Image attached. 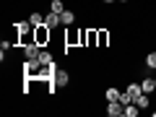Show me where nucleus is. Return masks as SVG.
<instances>
[{
  "mask_svg": "<svg viewBox=\"0 0 156 117\" xmlns=\"http://www.w3.org/2000/svg\"><path fill=\"white\" fill-rule=\"evenodd\" d=\"M68 83H70V73H68L65 68H57L55 78L50 81V94H55V89H62V86H68Z\"/></svg>",
  "mask_w": 156,
  "mask_h": 117,
  "instance_id": "f257e3e1",
  "label": "nucleus"
},
{
  "mask_svg": "<svg viewBox=\"0 0 156 117\" xmlns=\"http://www.w3.org/2000/svg\"><path fill=\"white\" fill-rule=\"evenodd\" d=\"M42 68H44V65H42L37 57H26V62H23V73H26V78H37V81H39Z\"/></svg>",
  "mask_w": 156,
  "mask_h": 117,
  "instance_id": "f03ea898",
  "label": "nucleus"
},
{
  "mask_svg": "<svg viewBox=\"0 0 156 117\" xmlns=\"http://www.w3.org/2000/svg\"><path fill=\"white\" fill-rule=\"evenodd\" d=\"M34 42H37V44L50 42V26H37L34 29Z\"/></svg>",
  "mask_w": 156,
  "mask_h": 117,
  "instance_id": "7ed1b4c3",
  "label": "nucleus"
},
{
  "mask_svg": "<svg viewBox=\"0 0 156 117\" xmlns=\"http://www.w3.org/2000/svg\"><path fill=\"white\" fill-rule=\"evenodd\" d=\"M107 115L109 117H120V115H125V107L120 104V101H107Z\"/></svg>",
  "mask_w": 156,
  "mask_h": 117,
  "instance_id": "20e7f679",
  "label": "nucleus"
},
{
  "mask_svg": "<svg viewBox=\"0 0 156 117\" xmlns=\"http://www.w3.org/2000/svg\"><path fill=\"white\" fill-rule=\"evenodd\" d=\"M39 52H42V44H37V42H26L23 44V55L26 57H39Z\"/></svg>",
  "mask_w": 156,
  "mask_h": 117,
  "instance_id": "39448f33",
  "label": "nucleus"
},
{
  "mask_svg": "<svg viewBox=\"0 0 156 117\" xmlns=\"http://www.w3.org/2000/svg\"><path fill=\"white\" fill-rule=\"evenodd\" d=\"M44 26H50V29H55V26H62V21H60V13H47L44 16Z\"/></svg>",
  "mask_w": 156,
  "mask_h": 117,
  "instance_id": "423d86ee",
  "label": "nucleus"
},
{
  "mask_svg": "<svg viewBox=\"0 0 156 117\" xmlns=\"http://www.w3.org/2000/svg\"><path fill=\"white\" fill-rule=\"evenodd\" d=\"M133 101H135V104L140 107V109H146V107L151 104V94H146V91H143V94H138V96H135Z\"/></svg>",
  "mask_w": 156,
  "mask_h": 117,
  "instance_id": "0eeeda50",
  "label": "nucleus"
},
{
  "mask_svg": "<svg viewBox=\"0 0 156 117\" xmlns=\"http://www.w3.org/2000/svg\"><path fill=\"white\" fill-rule=\"evenodd\" d=\"M60 21H62V26H70V23L76 21V13H73V11H68V8H65V11L60 13Z\"/></svg>",
  "mask_w": 156,
  "mask_h": 117,
  "instance_id": "6e6552de",
  "label": "nucleus"
},
{
  "mask_svg": "<svg viewBox=\"0 0 156 117\" xmlns=\"http://www.w3.org/2000/svg\"><path fill=\"white\" fill-rule=\"evenodd\" d=\"M29 23H31V29L44 26V16H42V13H31V16H29Z\"/></svg>",
  "mask_w": 156,
  "mask_h": 117,
  "instance_id": "1a4fd4ad",
  "label": "nucleus"
},
{
  "mask_svg": "<svg viewBox=\"0 0 156 117\" xmlns=\"http://www.w3.org/2000/svg\"><path fill=\"white\" fill-rule=\"evenodd\" d=\"M39 62H42V65H50V62H55V57H52V52L50 50H42L39 52V57H37Z\"/></svg>",
  "mask_w": 156,
  "mask_h": 117,
  "instance_id": "9d476101",
  "label": "nucleus"
},
{
  "mask_svg": "<svg viewBox=\"0 0 156 117\" xmlns=\"http://www.w3.org/2000/svg\"><path fill=\"white\" fill-rule=\"evenodd\" d=\"M140 89H143L146 94H154V91H156V81H151V78H143V81H140Z\"/></svg>",
  "mask_w": 156,
  "mask_h": 117,
  "instance_id": "9b49d317",
  "label": "nucleus"
},
{
  "mask_svg": "<svg viewBox=\"0 0 156 117\" xmlns=\"http://www.w3.org/2000/svg\"><path fill=\"white\" fill-rule=\"evenodd\" d=\"M120 94H122L120 89H112V86H109V89L104 91V99H107V101H117V99H120Z\"/></svg>",
  "mask_w": 156,
  "mask_h": 117,
  "instance_id": "f8f14e48",
  "label": "nucleus"
},
{
  "mask_svg": "<svg viewBox=\"0 0 156 117\" xmlns=\"http://www.w3.org/2000/svg\"><path fill=\"white\" fill-rule=\"evenodd\" d=\"M96 42H99V47H107V42H109V31H107V29L96 31Z\"/></svg>",
  "mask_w": 156,
  "mask_h": 117,
  "instance_id": "ddd939ff",
  "label": "nucleus"
},
{
  "mask_svg": "<svg viewBox=\"0 0 156 117\" xmlns=\"http://www.w3.org/2000/svg\"><path fill=\"white\" fill-rule=\"evenodd\" d=\"M138 112H140V107L135 104V101H130V104L125 107V117H138Z\"/></svg>",
  "mask_w": 156,
  "mask_h": 117,
  "instance_id": "4468645a",
  "label": "nucleus"
},
{
  "mask_svg": "<svg viewBox=\"0 0 156 117\" xmlns=\"http://www.w3.org/2000/svg\"><path fill=\"white\" fill-rule=\"evenodd\" d=\"M50 11L52 13H62V11H65V3H62V0H52V3H50Z\"/></svg>",
  "mask_w": 156,
  "mask_h": 117,
  "instance_id": "2eb2a0df",
  "label": "nucleus"
},
{
  "mask_svg": "<svg viewBox=\"0 0 156 117\" xmlns=\"http://www.w3.org/2000/svg\"><path fill=\"white\" fill-rule=\"evenodd\" d=\"M125 91H128V94L133 96V99H135V96H138V94H143V89H140V83H130V86H128V89H125Z\"/></svg>",
  "mask_w": 156,
  "mask_h": 117,
  "instance_id": "dca6fc26",
  "label": "nucleus"
},
{
  "mask_svg": "<svg viewBox=\"0 0 156 117\" xmlns=\"http://www.w3.org/2000/svg\"><path fill=\"white\" fill-rule=\"evenodd\" d=\"M146 68L156 70V52H148V55H146Z\"/></svg>",
  "mask_w": 156,
  "mask_h": 117,
  "instance_id": "f3484780",
  "label": "nucleus"
},
{
  "mask_svg": "<svg viewBox=\"0 0 156 117\" xmlns=\"http://www.w3.org/2000/svg\"><path fill=\"white\" fill-rule=\"evenodd\" d=\"M101 3H104V5H112V3H117V0H101Z\"/></svg>",
  "mask_w": 156,
  "mask_h": 117,
  "instance_id": "a211bd4d",
  "label": "nucleus"
},
{
  "mask_svg": "<svg viewBox=\"0 0 156 117\" xmlns=\"http://www.w3.org/2000/svg\"><path fill=\"white\" fill-rule=\"evenodd\" d=\"M151 117H156V109H154V112H151Z\"/></svg>",
  "mask_w": 156,
  "mask_h": 117,
  "instance_id": "6ab92c4d",
  "label": "nucleus"
},
{
  "mask_svg": "<svg viewBox=\"0 0 156 117\" xmlns=\"http://www.w3.org/2000/svg\"><path fill=\"white\" fill-rule=\"evenodd\" d=\"M117 3H128V0H117Z\"/></svg>",
  "mask_w": 156,
  "mask_h": 117,
  "instance_id": "aec40b11",
  "label": "nucleus"
},
{
  "mask_svg": "<svg viewBox=\"0 0 156 117\" xmlns=\"http://www.w3.org/2000/svg\"><path fill=\"white\" fill-rule=\"evenodd\" d=\"M154 81H156V78H154Z\"/></svg>",
  "mask_w": 156,
  "mask_h": 117,
  "instance_id": "412c9836",
  "label": "nucleus"
}]
</instances>
